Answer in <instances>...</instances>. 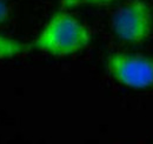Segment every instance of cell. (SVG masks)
Returning <instances> with one entry per match:
<instances>
[{"label":"cell","instance_id":"cell-6","mask_svg":"<svg viewBox=\"0 0 153 144\" xmlns=\"http://www.w3.org/2000/svg\"><path fill=\"white\" fill-rule=\"evenodd\" d=\"M8 14H10V8H8V5L6 4V1L0 0V24L7 20V18H8Z\"/></svg>","mask_w":153,"mask_h":144},{"label":"cell","instance_id":"cell-5","mask_svg":"<svg viewBox=\"0 0 153 144\" xmlns=\"http://www.w3.org/2000/svg\"><path fill=\"white\" fill-rule=\"evenodd\" d=\"M115 0H60L64 8H74L80 6H106Z\"/></svg>","mask_w":153,"mask_h":144},{"label":"cell","instance_id":"cell-2","mask_svg":"<svg viewBox=\"0 0 153 144\" xmlns=\"http://www.w3.org/2000/svg\"><path fill=\"white\" fill-rule=\"evenodd\" d=\"M153 26L151 8L143 0H132L123 5L112 19L115 35L123 41L139 43L145 41Z\"/></svg>","mask_w":153,"mask_h":144},{"label":"cell","instance_id":"cell-4","mask_svg":"<svg viewBox=\"0 0 153 144\" xmlns=\"http://www.w3.org/2000/svg\"><path fill=\"white\" fill-rule=\"evenodd\" d=\"M30 46L19 40L0 34V60L11 59L28 51Z\"/></svg>","mask_w":153,"mask_h":144},{"label":"cell","instance_id":"cell-1","mask_svg":"<svg viewBox=\"0 0 153 144\" xmlns=\"http://www.w3.org/2000/svg\"><path fill=\"white\" fill-rule=\"evenodd\" d=\"M91 41L88 28L66 12L56 13L45 25L34 46L48 54L66 56L82 51Z\"/></svg>","mask_w":153,"mask_h":144},{"label":"cell","instance_id":"cell-3","mask_svg":"<svg viewBox=\"0 0 153 144\" xmlns=\"http://www.w3.org/2000/svg\"><path fill=\"white\" fill-rule=\"evenodd\" d=\"M107 69L112 77L125 87L133 89L153 87L152 57L117 53L108 57Z\"/></svg>","mask_w":153,"mask_h":144}]
</instances>
